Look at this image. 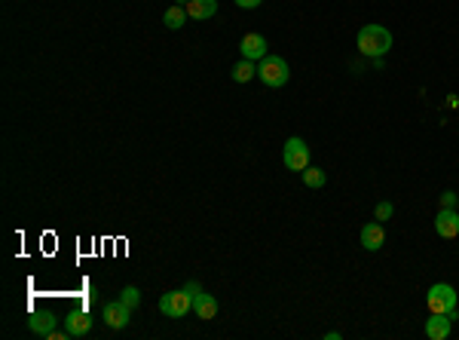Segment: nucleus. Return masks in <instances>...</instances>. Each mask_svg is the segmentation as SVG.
I'll return each instance as SVG.
<instances>
[{
  "mask_svg": "<svg viewBox=\"0 0 459 340\" xmlns=\"http://www.w3.org/2000/svg\"><path fill=\"white\" fill-rule=\"evenodd\" d=\"M120 300H123V304H129V306H132V310H135V306L141 304V291H138L135 285H126V289L120 291Z\"/></svg>",
  "mask_w": 459,
  "mask_h": 340,
  "instance_id": "nucleus-18",
  "label": "nucleus"
},
{
  "mask_svg": "<svg viewBox=\"0 0 459 340\" xmlns=\"http://www.w3.org/2000/svg\"><path fill=\"white\" fill-rule=\"evenodd\" d=\"M282 162H285L291 172H303L306 166H310V145H306L303 138H288L285 147H282Z\"/></svg>",
  "mask_w": 459,
  "mask_h": 340,
  "instance_id": "nucleus-5",
  "label": "nucleus"
},
{
  "mask_svg": "<svg viewBox=\"0 0 459 340\" xmlns=\"http://www.w3.org/2000/svg\"><path fill=\"white\" fill-rule=\"evenodd\" d=\"M187 10H184V6H169L166 12H162V22H166V28H172V31H178V28H184V25H187Z\"/></svg>",
  "mask_w": 459,
  "mask_h": 340,
  "instance_id": "nucleus-16",
  "label": "nucleus"
},
{
  "mask_svg": "<svg viewBox=\"0 0 459 340\" xmlns=\"http://www.w3.org/2000/svg\"><path fill=\"white\" fill-rule=\"evenodd\" d=\"M239 52H242V58H248V62H260V58L270 56V47H266L264 34H245L242 43H239Z\"/></svg>",
  "mask_w": 459,
  "mask_h": 340,
  "instance_id": "nucleus-8",
  "label": "nucleus"
},
{
  "mask_svg": "<svg viewBox=\"0 0 459 340\" xmlns=\"http://www.w3.org/2000/svg\"><path fill=\"white\" fill-rule=\"evenodd\" d=\"M184 289H187L190 294H193V298H196V294H199V291H202V289H199V282H196V279H190V282H187V285H184Z\"/></svg>",
  "mask_w": 459,
  "mask_h": 340,
  "instance_id": "nucleus-23",
  "label": "nucleus"
},
{
  "mask_svg": "<svg viewBox=\"0 0 459 340\" xmlns=\"http://www.w3.org/2000/svg\"><path fill=\"white\" fill-rule=\"evenodd\" d=\"M193 313H196V319H202V322H212V319L218 316V300H214V294H206V291L196 294Z\"/></svg>",
  "mask_w": 459,
  "mask_h": 340,
  "instance_id": "nucleus-12",
  "label": "nucleus"
},
{
  "mask_svg": "<svg viewBox=\"0 0 459 340\" xmlns=\"http://www.w3.org/2000/svg\"><path fill=\"white\" fill-rule=\"evenodd\" d=\"M184 10H187L190 19H196V22H206V19H212L214 12H218V0H190Z\"/></svg>",
  "mask_w": 459,
  "mask_h": 340,
  "instance_id": "nucleus-14",
  "label": "nucleus"
},
{
  "mask_svg": "<svg viewBox=\"0 0 459 340\" xmlns=\"http://www.w3.org/2000/svg\"><path fill=\"white\" fill-rule=\"evenodd\" d=\"M175 3H178V6H187V3H190V0H175Z\"/></svg>",
  "mask_w": 459,
  "mask_h": 340,
  "instance_id": "nucleus-24",
  "label": "nucleus"
},
{
  "mask_svg": "<svg viewBox=\"0 0 459 340\" xmlns=\"http://www.w3.org/2000/svg\"><path fill=\"white\" fill-rule=\"evenodd\" d=\"M55 325H58V316H55V313H49V310H43V313H31V316H28V328H31V335L46 337L49 331H55Z\"/></svg>",
  "mask_w": 459,
  "mask_h": 340,
  "instance_id": "nucleus-11",
  "label": "nucleus"
},
{
  "mask_svg": "<svg viewBox=\"0 0 459 340\" xmlns=\"http://www.w3.org/2000/svg\"><path fill=\"white\" fill-rule=\"evenodd\" d=\"M288 77H291V68H288V62L282 56H266L258 62V80L264 83V86L282 89L288 83Z\"/></svg>",
  "mask_w": 459,
  "mask_h": 340,
  "instance_id": "nucleus-3",
  "label": "nucleus"
},
{
  "mask_svg": "<svg viewBox=\"0 0 459 340\" xmlns=\"http://www.w3.org/2000/svg\"><path fill=\"white\" fill-rule=\"evenodd\" d=\"M456 202H459V196L454 191H444L441 193V208H456Z\"/></svg>",
  "mask_w": 459,
  "mask_h": 340,
  "instance_id": "nucleus-20",
  "label": "nucleus"
},
{
  "mask_svg": "<svg viewBox=\"0 0 459 340\" xmlns=\"http://www.w3.org/2000/svg\"><path fill=\"white\" fill-rule=\"evenodd\" d=\"M392 215H395V206H392V202H377V208H373V218L377 221H389Z\"/></svg>",
  "mask_w": 459,
  "mask_h": 340,
  "instance_id": "nucleus-19",
  "label": "nucleus"
},
{
  "mask_svg": "<svg viewBox=\"0 0 459 340\" xmlns=\"http://www.w3.org/2000/svg\"><path fill=\"white\" fill-rule=\"evenodd\" d=\"M356 47L367 58H383L392 49V31L383 25H364L356 37Z\"/></svg>",
  "mask_w": 459,
  "mask_h": 340,
  "instance_id": "nucleus-1",
  "label": "nucleus"
},
{
  "mask_svg": "<svg viewBox=\"0 0 459 340\" xmlns=\"http://www.w3.org/2000/svg\"><path fill=\"white\" fill-rule=\"evenodd\" d=\"M64 337H71L68 328H64V331H49V335H46V340H64Z\"/></svg>",
  "mask_w": 459,
  "mask_h": 340,
  "instance_id": "nucleus-22",
  "label": "nucleus"
},
{
  "mask_svg": "<svg viewBox=\"0 0 459 340\" xmlns=\"http://www.w3.org/2000/svg\"><path fill=\"white\" fill-rule=\"evenodd\" d=\"M435 233L441 239L459 236V208H441V212L435 215Z\"/></svg>",
  "mask_w": 459,
  "mask_h": 340,
  "instance_id": "nucleus-7",
  "label": "nucleus"
},
{
  "mask_svg": "<svg viewBox=\"0 0 459 340\" xmlns=\"http://www.w3.org/2000/svg\"><path fill=\"white\" fill-rule=\"evenodd\" d=\"M383 245H386V227L380 224L377 218L367 221V224L362 227V248L364 252H380Z\"/></svg>",
  "mask_w": 459,
  "mask_h": 340,
  "instance_id": "nucleus-9",
  "label": "nucleus"
},
{
  "mask_svg": "<svg viewBox=\"0 0 459 340\" xmlns=\"http://www.w3.org/2000/svg\"><path fill=\"white\" fill-rule=\"evenodd\" d=\"M236 6H239V10H258L260 3H264V0H233Z\"/></svg>",
  "mask_w": 459,
  "mask_h": 340,
  "instance_id": "nucleus-21",
  "label": "nucleus"
},
{
  "mask_svg": "<svg viewBox=\"0 0 459 340\" xmlns=\"http://www.w3.org/2000/svg\"><path fill=\"white\" fill-rule=\"evenodd\" d=\"M300 178H303V184L312 187V191H319V187L327 184V172H325V169H319V166H306L303 172H300Z\"/></svg>",
  "mask_w": 459,
  "mask_h": 340,
  "instance_id": "nucleus-17",
  "label": "nucleus"
},
{
  "mask_svg": "<svg viewBox=\"0 0 459 340\" xmlns=\"http://www.w3.org/2000/svg\"><path fill=\"white\" fill-rule=\"evenodd\" d=\"M101 319L108 322V328L123 331L129 322H132V306H129V304H123V300L116 298V300H110V304H104Z\"/></svg>",
  "mask_w": 459,
  "mask_h": 340,
  "instance_id": "nucleus-6",
  "label": "nucleus"
},
{
  "mask_svg": "<svg viewBox=\"0 0 459 340\" xmlns=\"http://www.w3.org/2000/svg\"><path fill=\"white\" fill-rule=\"evenodd\" d=\"M160 310L166 313L169 319H184L190 310H193V294L187 289H175V291H166L160 298Z\"/></svg>",
  "mask_w": 459,
  "mask_h": 340,
  "instance_id": "nucleus-4",
  "label": "nucleus"
},
{
  "mask_svg": "<svg viewBox=\"0 0 459 340\" xmlns=\"http://www.w3.org/2000/svg\"><path fill=\"white\" fill-rule=\"evenodd\" d=\"M230 77H233V83H248V80H254V77H258V64L248 62V58H242V62L233 64Z\"/></svg>",
  "mask_w": 459,
  "mask_h": 340,
  "instance_id": "nucleus-15",
  "label": "nucleus"
},
{
  "mask_svg": "<svg viewBox=\"0 0 459 340\" xmlns=\"http://www.w3.org/2000/svg\"><path fill=\"white\" fill-rule=\"evenodd\" d=\"M425 304H429V313H444V316L456 319V306H459V294L450 282H435L425 294Z\"/></svg>",
  "mask_w": 459,
  "mask_h": 340,
  "instance_id": "nucleus-2",
  "label": "nucleus"
},
{
  "mask_svg": "<svg viewBox=\"0 0 459 340\" xmlns=\"http://www.w3.org/2000/svg\"><path fill=\"white\" fill-rule=\"evenodd\" d=\"M64 325H68L71 337H83V335H89V328H92V316L86 310H71L68 319H64Z\"/></svg>",
  "mask_w": 459,
  "mask_h": 340,
  "instance_id": "nucleus-13",
  "label": "nucleus"
},
{
  "mask_svg": "<svg viewBox=\"0 0 459 340\" xmlns=\"http://www.w3.org/2000/svg\"><path fill=\"white\" fill-rule=\"evenodd\" d=\"M425 337L429 340H447L454 331V319L444 316V313H432V319H425Z\"/></svg>",
  "mask_w": 459,
  "mask_h": 340,
  "instance_id": "nucleus-10",
  "label": "nucleus"
}]
</instances>
